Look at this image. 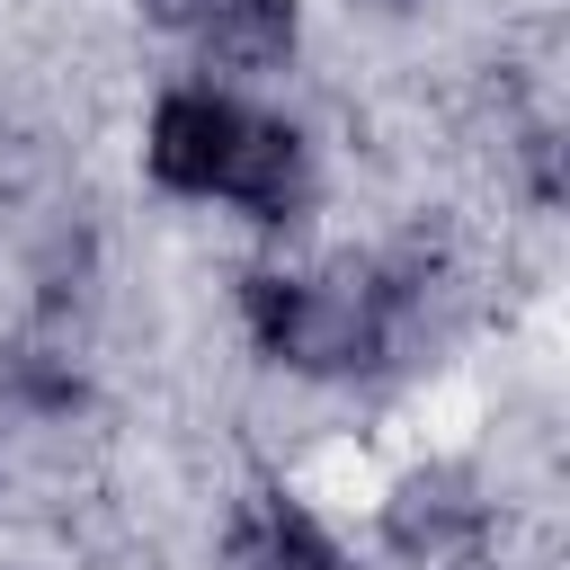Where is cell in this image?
<instances>
[{"label":"cell","instance_id":"3957f363","mask_svg":"<svg viewBox=\"0 0 570 570\" xmlns=\"http://www.w3.org/2000/svg\"><path fill=\"white\" fill-rule=\"evenodd\" d=\"M303 134L276 125V116H240V142H232V169H223V196H240L258 223H285L303 205Z\"/></svg>","mask_w":570,"mask_h":570},{"label":"cell","instance_id":"52a82bcc","mask_svg":"<svg viewBox=\"0 0 570 570\" xmlns=\"http://www.w3.org/2000/svg\"><path fill=\"white\" fill-rule=\"evenodd\" d=\"M142 9H151L160 27H187V36H196V27L214 18V0H142Z\"/></svg>","mask_w":570,"mask_h":570},{"label":"cell","instance_id":"6da1fadb","mask_svg":"<svg viewBox=\"0 0 570 570\" xmlns=\"http://www.w3.org/2000/svg\"><path fill=\"white\" fill-rule=\"evenodd\" d=\"M383 321H392V285H374V267H330V276H249V330L267 356L303 365V374H356L383 356Z\"/></svg>","mask_w":570,"mask_h":570},{"label":"cell","instance_id":"8992f818","mask_svg":"<svg viewBox=\"0 0 570 570\" xmlns=\"http://www.w3.org/2000/svg\"><path fill=\"white\" fill-rule=\"evenodd\" d=\"M472 534V499H454V481H401V499H392V543L401 552H445V543H463Z\"/></svg>","mask_w":570,"mask_h":570},{"label":"cell","instance_id":"7a4b0ae2","mask_svg":"<svg viewBox=\"0 0 570 570\" xmlns=\"http://www.w3.org/2000/svg\"><path fill=\"white\" fill-rule=\"evenodd\" d=\"M232 142H240V107H232V98H214V89H169L142 151H151V178H160V187L205 196V187H223Z\"/></svg>","mask_w":570,"mask_h":570},{"label":"cell","instance_id":"277c9868","mask_svg":"<svg viewBox=\"0 0 570 570\" xmlns=\"http://www.w3.org/2000/svg\"><path fill=\"white\" fill-rule=\"evenodd\" d=\"M196 45L214 62H232V71H267V62L294 53V0H214Z\"/></svg>","mask_w":570,"mask_h":570},{"label":"cell","instance_id":"5b68a950","mask_svg":"<svg viewBox=\"0 0 570 570\" xmlns=\"http://www.w3.org/2000/svg\"><path fill=\"white\" fill-rule=\"evenodd\" d=\"M232 561H240V570H338L330 534H321L303 508H285V499H258V508L232 525Z\"/></svg>","mask_w":570,"mask_h":570}]
</instances>
